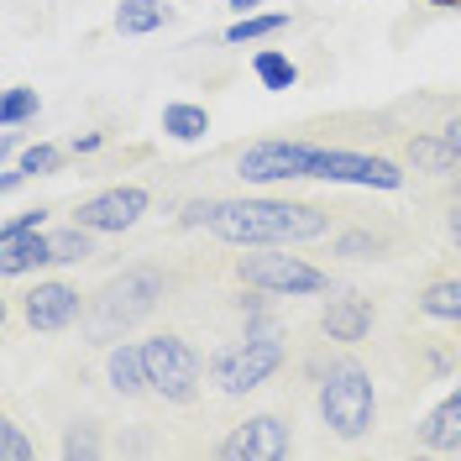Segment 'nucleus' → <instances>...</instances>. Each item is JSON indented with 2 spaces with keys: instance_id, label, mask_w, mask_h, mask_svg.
Instances as JSON below:
<instances>
[{
  "instance_id": "obj_29",
  "label": "nucleus",
  "mask_w": 461,
  "mask_h": 461,
  "mask_svg": "<svg viewBox=\"0 0 461 461\" xmlns=\"http://www.w3.org/2000/svg\"><path fill=\"white\" fill-rule=\"evenodd\" d=\"M68 147H74V152H100V147H105V131H79Z\"/></svg>"
},
{
  "instance_id": "obj_5",
  "label": "nucleus",
  "mask_w": 461,
  "mask_h": 461,
  "mask_svg": "<svg viewBox=\"0 0 461 461\" xmlns=\"http://www.w3.org/2000/svg\"><path fill=\"white\" fill-rule=\"evenodd\" d=\"M163 288H168L163 267H152V262L126 267L121 278H111V284L95 294V330H100V336H111V330H126V325L147 320L152 310H158Z\"/></svg>"
},
{
  "instance_id": "obj_11",
  "label": "nucleus",
  "mask_w": 461,
  "mask_h": 461,
  "mask_svg": "<svg viewBox=\"0 0 461 461\" xmlns=\"http://www.w3.org/2000/svg\"><path fill=\"white\" fill-rule=\"evenodd\" d=\"M22 315H27L32 330L53 336V330H68L85 315V294L74 284H37L32 294H22Z\"/></svg>"
},
{
  "instance_id": "obj_32",
  "label": "nucleus",
  "mask_w": 461,
  "mask_h": 461,
  "mask_svg": "<svg viewBox=\"0 0 461 461\" xmlns=\"http://www.w3.org/2000/svg\"><path fill=\"white\" fill-rule=\"evenodd\" d=\"M440 131H446V137H451V142L461 147V115H451V121H446V126H440Z\"/></svg>"
},
{
  "instance_id": "obj_20",
  "label": "nucleus",
  "mask_w": 461,
  "mask_h": 461,
  "mask_svg": "<svg viewBox=\"0 0 461 461\" xmlns=\"http://www.w3.org/2000/svg\"><path fill=\"white\" fill-rule=\"evenodd\" d=\"M252 74H258V85L273 89V95H284V89L299 85V63L288 53H278V48H258V53H252Z\"/></svg>"
},
{
  "instance_id": "obj_6",
  "label": "nucleus",
  "mask_w": 461,
  "mask_h": 461,
  "mask_svg": "<svg viewBox=\"0 0 461 461\" xmlns=\"http://www.w3.org/2000/svg\"><path fill=\"white\" fill-rule=\"evenodd\" d=\"M147 357V377H152V393L163 403H194L204 388V362L200 351L184 341V336H147L142 341Z\"/></svg>"
},
{
  "instance_id": "obj_15",
  "label": "nucleus",
  "mask_w": 461,
  "mask_h": 461,
  "mask_svg": "<svg viewBox=\"0 0 461 461\" xmlns=\"http://www.w3.org/2000/svg\"><path fill=\"white\" fill-rule=\"evenodd\" d=\"M420 440H425L430 451H461V383L440 403H435L430 414H425Z\"/></svg>"
},
{
  "instance_id": "obj_23",
  "label": "nucleus",
  "mask_w": 461,
  "mask_h": 461,
  "mask_svg": "<svg viewBox=\"0 0 461 461\" xmlns=\"http://www.w3.org/2000/svg\"><path fill=\"white\" fill-rule=\"evenodd\" d=\"M37 111H42V100H37L32 85H11L0 95V121H5V126H22V121H32Z\"/></svg>"
},
{
  "instance_id": "obj_1",
  "label": "nucleus",
  "mask_w": 461,
  "mask_h": 461,
  "mask_svg": "<svg viewBox=\"0 0 461 461\" xmlns=\"http://www.w3.org/2000/svg\"><path fill=\"white\" fill-rule=\"evenodd\" d=\"M178 226H204L226 247H304L330 230V215L304 200H194L184 204Z\"/></svg>"
},
{
  "instance_id": "obj_17",
  "label": "nucleus",
  "mask_w": 461,
  "mask_h": 461,
  "mask_svg": "<svg viewBox=\"0 0 461 461\" xmlns=\"http://www.w3.org/2000/svg\"><path fill=\"white\" fill-rule=\"evenodd\" d=\"M168 0H121L115 5V32L121 37H147V32L168 27Z\"/></svg>"
},
{
  "instance_id": "obj_30",
  "label": "nucleus",
  "mask_w": 461,
  "mask_h": 461,
  "mask_svg": "<svg viewBox=\"0 0 461 461\" xmlns=\"http://www.w3.org/2000/svg\"><path fill=\"white\" fill-rule=\"evenodd\" d=\"M22 178H27V173H22V168H16V163H11V168L0 173V189L11 194V189H22Z\"/></svg>"
},
{
  "instance_id": "obj_33",
  "label": "nucleus",
  "mask_w": 461,
  "mask_h": 461,
  "mask_svg": "<svg viewBox=\"0 0 461 461\" xmlns=\"http://www.w3.org/2000/svg\"><path fill=\"white\" fill-rule=\"evenodd\" d=\"M258 5H267V0H230V11H236V16H247V11H258Z\"/></svg>"
},
{
  "instance_id": "obj_8",
  "label": "nucleus",
  "mask_w": 461,
  "mask_h": 461,
  "mask_svg": "<svg viewBox=\"0 0 461 461\" xmlns=\"http://www.w3.org/2000/svg\"><path fill=\"white\" fill-rule=\"evenodd\" d=\"M315 178L325 184H357V189H403V168L383 152H351V147H320L315 152Z\"/></svg>"
},
{
  "instance_id": "obj_4",
  "label": "nucleus",
  "mask_w": 461,
  "mask_h": 461,
  "mask_svg": "<svg viewBox=\"0 0 461 461\" xmlns=\"http://www.w3.org/2000/svg\"><path fill=\"white\" fill-rule=\"evenodd\" d=\"M278 367H284V341H278L273 330H247L241 341H230V346L215 351L210 377H215V388H221V393L241 399V393L262 388Z\"/></svg>"
},
{
  "instance_id": "obj_25",
  "label": "nucleus",
  "mask_w": 461,
  "mask_h": 461,
  "mask_svg": "<svg viewBox=\"0 0 461 461\" xmlns=\"http://www.w3.org/2000/svg\"><path fill=\"white\" fill-rule=\"evenodd\" d=\"M383 252H388V241L373 236V230H346V236H336V258L362 262V258H383Z\"/></svg>"
},
{
  "instance_id": "obj_18",
  "label": "nucleus",
  "mask_w": 461,
  "mask_h": 461,
  "mask_svg": "<svg viewBox=\"0 0 461 461\" xmlns=\"http://www.w3.org/2000/svg\"><path fill=\"white\" fill-rule=\"evenodd\" d=\"M278 32H288V11H247V16H236L226 27V42L230 48H247V42H267Z\"/></svg>"
},
{
  "instance_id": "obj_10",
  "label": "nucleus",
  "mask_w": 461,
  "mask_h": 461,
  "mask_svg": "<svg viewBox=\"0 0 461 461\" xmlns=\"http://www.w3.org/2000/svg\"><path fill=\"white\" fill-rule=\"evenodd\" d=\"M294 451V435L278 414H252L221 440V456L230 461H284Z\"/></svg>"
},
{
  "instance_id": "obj_12",
  "label": "nucleus",
  "mask_w": 461,
  "mask_h": 461,
  "mask_svg": "<svg viewBox=\"0 0 461 461\" xmlns=\"http://www.w3.org/2000/svg\"><path fill=\"white\" fill-rule=\"evenodd\" d=\"M320 330L330 336V341H367V330H373V304L362 299V294H341V299H325V310H320Z\"/></svg>"
},
{
  "instance_id": "obj_3",
  "label": "nucleus",
  "mask_w": 461,
  "mask_h": 461,
  "mask_svg": "<svg viewBox=\"0 0 461 461\" xmlns=\"http://www.w3.org/2000/svg\"><path fill=\"white\" fill-rule=\"evenodd\" d=\"M320 414H325V425L341 435V440H362L377 420L373 377L362 373L357 362H336L325 373V383H320Z\"/></svg>"
},
{
  "instance_id": "obj_13",
  "label": "nucleus",
  "mask_w": 461,
  "mask_h": 461,
  "mask_svg": "<svg viewBox=\"0 0 461 461\" xmlns=\"http://www.w3.org/2000/svg\"><path fill=\"white\" fill-rule=\"evenodd\" d=\"M403 158L420 173H440V178H456L461 173V147L446 131H414V137H403Z\"/></svg>"
},
{
  "instance_id": "obj_28",
  "label": "nucleus",
  "mask_w": 461,
  "mask_h": 461,
  "mask_svg": "<svg viewBox=\"0 0 461 461\" xmlns=\"http://www.w3.org/2000/svg\"><path fill=\"white\" fill-rule=\"evenodd\" d=\"M42 221H48V210H22L16 221H5V226H0V241H16V236H32V230H42Z\"/></svg>"
},
{
  "instance_id": "obj_21",
  "label": "nucleus",
  "mask_w": 461,
  "mask_h": 461,
  "mask_svg": "<svg viewBox=\"0 0 461 461\" xmlns=\"http://www.w3.org/2000/svg\"><path fill=\"white\" fill-rule=\"evenodd\" d=\"M420 315L461 325V278H435V284L420 288Z\"/></svg>"
},
{
  "instance_id": "obj_22",
  "label": "nucleus",
  "mask_w": 461,
  "mask_h": 461,
  "mask_svg": "<svg viewBox=\"0 0 461 461\" xmlns=\"http://www.w3.org/2000/svg\"><path fill=\"white\" fill-rule=\"evenodd\" d=\"M95 236H100V230L79 226V221L68 230H53V262H89L95 258Z\"/></svg>"
},
{
  "instance_id": "obj_2",
  "label": "nucleus",
  "mask_w": 461,
  "mask_h": 461,
  "mask_svg": "<svg viewBox=\"0 0 461 461\" xmlns=\"http://www.w3.org/2000/svg\"><path fill=\"white\" fill-rule=\"evenodd\" d=\"M236 278L258 294H278V299L330 294V273L310 258H288V247H247V258H236Z\"/></svg>"
},
{
  "instance_id": "obj_34",
  "label": "nucleus",
  "mask_w": 461,
  "mask_h": 461,
  "mask_svg": "<svg viewBox=\"0 0 461 461\" xmlns=\"http://www.w3.org/2000/svg\"><path fill=\"white\" fill-rule=\"evenodd\" d=\"M425 5H440V11H461V0H425Z\"/></svg>"
},
{
  "instance_id": "obj_19",
  "label": "nucleus",
  "mask_w": 461,
  "mask_h": 461,
  "mask_svg": "<svg viewBox=\"0 0 461 461\" xmlns=\"http://www.w3.org/2000/svg\"><path fill=\"white\" fill-rule=\"evenodd\" d=\"M163 131H168L173 142H200L204 131H210V111L194 105V100H168L163 105Z\"/></svg>"
},
{
  "instance_id": "obj_24",
  "label": "nucleus",
  "mask_w": 461,
  "mask_h": 461,
  "mask_svg": "<svg viewBox=\"0 0 461 461\" xmlns=\"http://www.w3.org/2000/svg\"><path fill=\"white\" fill-rule=\"evenodd\" d=\"M16 168L27 173V178H48V173H58V168H63V147H53V142H37V147H27V152L16 158Z\"/></svg>"
},
{
  "instance_id": "obj_16",
  "label": "nucleus",
  "mask_w": 461,
  "mask_h": 461,
  "mask_svg": "<svg viewBox=\"0 0 461 461\" xmlns=\"http://www.w3.org/2000/svg\"><path fill=\"white\" fill-rule=\"evenodd\" d=\"M37 267H53V236L32 230V236H16V241H0V273L5 278H22V273H37Z\"/></svg>"
},
{
  "instance_id": "obj_26",
  "label": "nucleus",
  "mask_w": 461,
  "mask_h": 461,
  "mask_svg": "<svg viewBox=\"0 0 461 461\" xmlns=\"http://www.w3.org/2000/svg\"><path fill=\"white\" fill-rule=\"evenodd\" d=\"M0 456H5V461H32V456H37V446L27 440V430H22L16 420H5V425H0Z\"/></svg>"
},
{
  "instance_id": "obj_7",
  "label": "nucleus",
  "mask_w": 461,
  "mask_h": 461,
  "mask_svg": "<svg viewBox=\"0 0 461 461\" xmlns=\"http://www.w3.org/2000/svg\"><path fill=\"white\" fill-rule=\"evenodd\" d=\"M315 152L320 142L299 137H262V142L236 152V173L247 184H288V178H315Z\"/></svg>"
},
{
  "instance_id": "obj_35",
  "label": "nucleus",
  "mask_w": 461,
  "mask_h": 461,
  "mask_svg": "<svg viewBox=\"0 0 461 461\" xmlns=\"http://www.w3.org/2000/svg\"><path fill=\"white\" fill-rule=\"evenodd\" d=\"M456 189H461V173H456Z\"/></svg>"
},
{
  "instance_id": "obj_9",
  "label": "nucleus",
  "mask_w": 461,
  "mask_h": 461,
  "mask_svg": "<svg viewBox=\"0 0 461 461\" xmlns=\"http://www.w3.org/2000/svg\"><path fill=\"white\" fill-rule=\"evenodd\" d=\"M147 204H152V194L142 184H115L105 194H89V200L74 204V221L100 230V236H121V230H131L147 215Z\"/></svg>"
},
{
  "instance_id": "obj_14",
  "label": "nucleus",
  "mask_w": 461,
  "mask_h": 461,
  "mask_svg": "<svg viewBox=\"0 0 461 461\" xmlns=\"http://www.w3.org/2000/svg\"><path fill=\"white\" fill-rule=\"evenodd\" d=\"M105 373H111V388L121 399H142L152 393V377H147V357H142V341H121L111 346V357H105Z\"/></svg>"
},
{
  "instance_id": "obj_27",
  "label": "nucleus",
  "mask_w": 461,
  "mask_h": 461,
  "mask_svg": "<svg viewBox=\"0 0 461 461\" xmlns=\"http://www.w3.org/2000/svg\"><path fill=\"white\" fill-rule=\"evenodd\" d=\"M63 456L79 461V456H100V435L89 430V425H74V430L63 435Z\"/></svg>"
},
{
  "instance_id": "obj_31",
  "label": "nucleus",
  "mask_w": 461,
  "mask_h": 461,
  "mask_svg": "<svg viewBox=\"0 0 461 461\" xmlns=\"http://www.w3.org/2000/svg\"><path fill=\"white\" fill-rule=\"evenodd\" d=\"M446 236H451V241L461 247V204L451 210V215H446Z\"/></svg>"
}]
</instances>
